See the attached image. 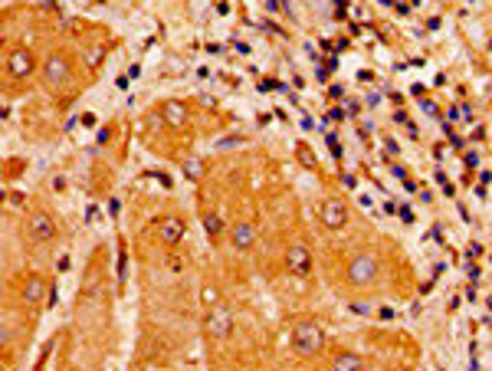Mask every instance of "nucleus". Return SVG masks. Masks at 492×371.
Returning a JSON list of instances; mask_svg holds the SVG:
<instances>
[{
	"mask_svg": "<svg viewBox=\"0 0 492 371\" xmlns=\"http://www.w3.org/2000/svg\"><path fill=\"white\" fill-rule=\"evenodd\" d=\"M325 348V332L315 319H302L292 326V352L302 358H315Z\"/></svg>",
	"mask_w": 492,
	"mask_h": 371,
	"instance_id": "1",
	"label": "nucleus"
},
{
	"mask_svg": "<svg viewBox=\"0 0 492 371\" xmlns=\"http://www.w3.org/2000/svg\"><path fill=\"white\" fill-rule=\"evenodd\" d=\"M378 273H381V263H378L374 253H358L348 263V279L355 286H371L378 279Z\"/></svg>",
	"mask_w": 492,
	"mask_h": 371,
	"instance_id": "2",
	"label": "nucleus"
},
{
	"mask_svg": "<svg viewBox=\"0 0 492 371\" xmlns=\"http://www.w3.org/2000/svg\"><path fill=\"white\" fill-rule=\"evenodd\" d=\"M26 237L36 240V243H50L53 237H56V224H53V217L43 214V210L30 214V220H26Z\"/></svg>",
	"mask_w": 492,
	"mask_h": 371,
	"instance_id": "3",
	"label": "nucleus"
},
{
	"mask_svg": "<svg viewBox=\"0 0 492 371\" xmlns=\"http://www.w3.org/2000/svg\"><path fill=\"white\" fill-rule=\"evenodd\" d=\"M286 269L292 273V276H309L312 273V253H309V247H289L286 250Z\"/></svg>",
	"mask_w": 492,
	"mask_h": 371,
	"instance_id": "4",
	"label": "nucleus"
},
{
	"mask_svg": "<svg viewBox=\"0 0 492 371\" xmlns=\"http://www.w3.org/2000/svg\"><path fill=\"white\" fill-rule=\"evenodd\" d=\"M33 66H36V63H33V53L23 50V46L7 53V70H10V76H14V79H26L30 72H33Z\"/></svg>",
	"mask_w": 492,
	"mask_h": 371,
	"instance_id": "5",
	"label": "nucleus"
},
{
	"mask_svg": "<svg viewBox=\"0 0 492 371\" xmlns=\"http://www.w3.org/2000/svg\"><path fill=\"white\" fill-rule=\"evenodd\" d=\"M184 233H187V227L181 217H161L158 220V237H161L164 247H178L184 240Z\"/></svg>",
	"mask_w": 492,
	"mask_h": 371,
	"instance_id": "6",
	"label": "nucleus"
},
{
	"mask_svg": "<svg viewBox=\"0 0 492 371\" xmlns=\"http://www.w3.org/2000/svg\"><path fill=\"white\" fill-rule=\"evenodd\" d=\"M319 217H322L325 227H331V230H341V227L348 224V208H345L341 200H325L322 208H319Z\"/></svg>",
	"mask_w": 492,
	"mask_h": 371,
	"instance_id": "7",
	"label": "nucleus"
},
{
	"mask_svg": "<svg viewBox=\"0 0 492 371\" xmlns=\"http://www.w3.org/2000/svg\"><path fill=\"white\" fill-rule=\"evenodd\" d=\"M207 332H210L213 338H227L230 332H233V312L230 309H213L210 316H207Z\"/></svg>",
	"mask_w": 492,
	"mask_h": 371,
	"instance_id": "8",
	"label": "nucleus"
},
{
	"mask_svg": "<svg viewBox=\"0 0 492 371\" xmlns=\"http://www.w3.org/2000/svg\"><path fill=\"white\" fill-rule=\"evenodd\" d=\"M161 119L171 129H184L187 125V105L184 102H164L161 105Z\"/></svg>",
	"mask_w": 492,
	"mask_h": 371,
	"instance_id": "9",
	"label": "nucleus"
},
{
	"mask_svg": "<svg viewBox=\"0 0 492 371\" xmlns=\"http://www.w3.org/2000/svg\"><path fill=\"white\" fill-rule=\"evenodd\" d=\"M46 79L50 82H66L69 79V63L63 53H53L50 60H46Z\"/></svg>",
	"mask_w": 492,
	"mask_h": 371,
	"instance_id": "10",
	"label": "nucleus"
},
{
	"mask_svg": "<svg viewBox=\"0 0 492 371\" xmlns=\"http://www.w3.org/2000/svg\"><path fill=\"white\" fill-rule=\"evenodd\" d=\"M230 240H233L237 250H250V247L256 243V227L253 224H237L233 230H230Z\"/></svg>",
	"mask_w": 492,
	"mask_h": 371,
	"instance_id": "11",
	"label": "nucleus"
},
{
	"mask_svg": "<svg viewBox=\"0 0 492 371\" xmlns=\"http://www.w3.org/2000/svg\"><path fill=\"white\" fill-rule=\"evenodd\" d=\"M46 299V283H43V279H26L23 283V302L26 306H40V302Z\"/></svg>",
	"mask_w": 492,
	"mask_h": 371,
	"instance_id": "12",
	"label": "nucleus"
},
{
	"mask_svg": "<svg viewBox=\"0 0 492 371\" xmlns=\"http://www.w3.org/2000/svg\"><path fill=\"white\" fill-rule=\"evenodd\" d=\"M331 368H341V371L365 368V358H361V355H351V352H338L335 358H331Z\"/></svg>",
	"mask_w": 492,
	"mask_h": 371,
	"instance_id": "13",
	"label": "nucleus"
},
{
	"mask_svg": "<svg viewBox=\"0 0 492 371\" xmlns=\"http://www.w3.org/2000/svg\"><path fill=\"white\" fill-rule=\"evenodd\" d=\"M204 230L210 233V237H220V230H223V220H220V214H204Z\"/></svg>",
	"mask_w": 492,
	"mask_h": 371,
	"instance_id": "14",
	"label": "nucleus"
},
{
	"mask_svg": "<svg viewBox=\"0 0 492 371\" xmlns=\"http://www.w3.org/2000/svg\"><path fill=\"white\" fill-rule=\"evenodd\" d=\"M184 174L191 178V181H197V178L204 174V161H200V158H187V161H184Z\"/></svg>",
	"mask_w": 492,
	"mask_h": 371,
	"instance_id": "15",
	"label": "nucleus"
},
{
	"mask_svg": "<svg viewBox=\"0 0 492 371\" xmlns=\"http://www.w3.org/2000/svg\"><path fill=\"white\" fill-rule=\"evenodd\" d=\"M85 63H89V66H99V63H102V50H85Z\"/></svg>",
	"mask_w": 492,
	"mask_h": 371,
	"instance_id": "16",
	"label": "nucleus"
},
{
	"mask_svg": "<svg viewBox=\"0 0 492 371\" xmlns=\"http://www.w3.org/2000/svg\"><path fill=\"white\" fill-rule=\"evenodd\" d=\"M200 299H204V302H217V289H213V286H207L204 293H200Z\"/></svg>",
	"mask_w": 492,
	"mask_h": 371,
	"instance_id": "17",
	"label": "nucleus"
},
{
	"mask_svg": "<svg viewBox=\"0 0 492 371\" xmlns=\"http://www.w3.org/2000/svg\"><path fill=\"white\" fill-rule=\"evenodd\" d=\"M40 4H46V7H53V0H40Z\"/></svg>",
	"mask_w": 492,
	"mask_h": 371,
	"instance_id": "18",
	"label": "nucleus"
}]
</instances>
